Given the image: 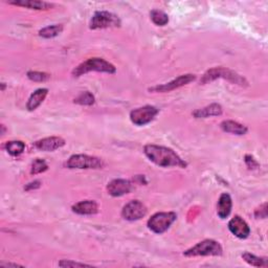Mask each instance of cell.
I'll list each match as a JSON object with an SVG mask.
<instances>
[{
  "label": "cell",
  "mask_w": 268,
  "mask_h": 268,
  "mask_svg": "<svg viewBox=\"0 0 268 268\" xmlns=\"http://www.w3.org/2000/svg\"><path fill=\"white\" fill-rule=\"evenodd\" d=\"M145 155L155 164L162 168L179 167L185 168L188 163L185 162L174 150L157 145H146L143 147Z\"/></svg>",
  "instance_id": "6da1fadb"
},
{
  "label": "cell",
  "mask_w": 268,
  "mask_h": 268,
  "mask_svg": "<svg viewBox=\"0 0 268 268\" xmlns=\"http://www.w3.org/2000/svg\"><path fill=\"white\" fill-rule=\"evenodd\" d=\"M90 71H98V73H106L112 75L117 73V68L110 62L102 58H90L78 65L73 70V76L75 78H79L87 73H90Z\"/></svg>",
  "instance_id": "7a4b0ae2"
},
{
  "label": "cell",
  "mask_w": 268,
  "mask_h": 268,
  "mask_svg": "<svg viewBox=\"0 0 268 268\" xmlns=\"http://www.w3.org/2000/svg\"><path fill=\"white\" fill-rule=\"evenodd\" d=\"M216 79L228 80L232 82V83L240 85V86H247V84H249L245 78H243L239 74H237L236 71L229 68H225V67H214V68L209 69L207 73L202 76L200 83L207 84Z\"/></svg>",
  "instance_id": "3957f363"
},
{
  "label": "cell",
  "mask_w": 268,
  "mask_h": 268,
  "mask_svg": "<svg viewBox=\"0 0 268 268\" xmlns=\"http://www.w3.org/2000/svg\"><path fill=\"white\" fill-rule=\"evenodd\" d=\"M104 161L96 156H89L86 154H75L71 155L65 162V167L68 169L81 170H99L104 167Z\"/></svg>",
  "instance_id": "277c9868"
},
{
  "label": "cell",
  "mask_w": 268,
  "mask_h": 268,
  "mask_svg": "<svg viewBox=\"0 0 268 268\" xmlns=\"http://www.w3.org/2000/svg\"><path fill=\"white\" fill-rule=\"evenodd\" d=\"M223 253L222 246L219 242L205 239L195 246L191 247L188 251H185L183 255L185 257H207V256H221Z\"/></svg>",
  "instance_id": "5b68a950"
},
{
  "label": "cell",
  "mask_w": 268,
  "mask_h": 268,
  "mask_svg": "<svg viewBox=\"0 0 268 268\" xmlns=\"http://www.w3.org/2000/svg\"><path fill=\"white\" fill-rule=\"evenodd\" d=\"M177 215L174 212H160L154 214L152 217L148 220V228L150 231L155 234H163L164 232H167L170 226L176 221Z\"/></svg>",
  "instance_id": "8992f818"
},
{
  "label": "cell",
  "mask_w": 268,
  "mask_h": 268,
  "mask_svg": "<svg viewBox=\"0 0 268 268\" xmlns=\"http://www.w3.org/2000/svg\"><path fill=\"white\" fill-rule=\"evenodd\" d=\"M121 19L110 12L100 11L96 12L92 16L89 27L90 29H102L109 27H119L121 26Z\"/></svg>",
  "instance_id": "52a82bcc"
},
{
  "label": "cell",
  "mask_w": 268,
  "mask_h": 268,
  "mask_svg": "<svg viewBox=\"0 0 268 268\" xmlns=\"http://www.w3.org/2000/svg\"><path fill=\"white\" fill-rule=\"evenodd\" d=\"M159 113V110L154 106H143L134 109L130 112V120L136 126H145L151 123Z\"/></svg>",
  "instance_id": "ba28073f"
},
{
  "label": "cell",
  "mask_w": 268,
  "mask_h": 268,
  "mask_svg": "<svg viewBox=\"0 0 268 268\" xmlns=\"http://www.w3.org/2000/svg\"><path fill=\"white\" fill-rule=\"evenodd\" d=\"M148 210L139 200H131L122 210V217L128 221H136L145 217Z\"/></svg>",
  "instance_id": "9c48e42d"
},
{
  "label": "cell",
  "mask_w": 268,
  "mask_h": 268,
  "mask_svg": "<svg viewBox=\"0 0 268 268\" xmlns=\"http://www.w3.org/2000/svg\"><path fill=\"white\" fill-rule=\"evenodd\" d=\"M195 79H196V76L192 75V74L182 75L176 79H174L173 81L169 82V83L149 88V91H152V92H170L172 90H175V89L182 87L184 85H188L189 83H191V82L195 81Z\"/></svg>",
  "instance_id": "30bf717a"
},
{
  "label": "cell",
  "mask_w": 268,
  "mask_h": 268,
  "mask_svg": "<svg viewBox=\"0 0 268 268\" xmlns=\"http://www.w3.org/2000/svg\"><path fill=\"white\" fill-rule=\"evenodd\" d=\"M229 230L239 239H246L251 235V229L249 224L240 216H235L229 222Z\"/></svg>",
  "instance_id": "8fae6325"
},
{
  "label": "cell",
  "mask_w": 268,
  "mask_h": 268,
  "mask_svg": "<svg viewBox=\"0 0 268 268\" xmlns=\"http://www.w3.org/2000/svg\"><path fill=\"white\" fill-rule=\"evenodd\" d=\"M132 189V183L126 179H113L107 184V191L113 197H121L129 194Z\"/></svg>",
  "instance_id": "7c38bea8"
},
{
  "label": "cell",
  "mask_w": 268,
  "mask_h": 268,
  "mask_svg": "<svg viewBox=\"0 0 268 268\" xmlns=\"http://www.w3.org/2000/svg\"><path fill=\"white\" fill-rule=\"evenodd\" d=\"M65 145V140L59 136L45 137L34 142V147L40 151L53 152L58 150Z\"/></svg>",
  "instance_id": "4fadbf2b"
},
{
  "label": "cell",
  "mask_w": 268,
  "mask_h": 268,
  "mask_svg": "<svg viewBox=\"0 0 268 268\" xmlns=\"http://www.w3.org/2000/svg\"><path fill=\"white\" fill-rule=\"evenodd\" d=\"M71 210L78 215H95L99 212V205L95 200H83L73 205Z\"/></svg>",
  "instance_id": "5bb4252c"
},
{
  "label": "cell",
  "mask_w": 268,
  "mask_h": 268,
  "mask_svg": "<svg viewBox=\"0 0 268 268\" xmlns=\"http://www.w3.org/2000/svg\"><path fill=\"white\" fill-rule=\"evenodd\" d=\"M232 208H233L232 197L228 193H223L220 196L217 204V214L219 216V218L221 219L228 218L232 213Z\"/></svg>",
  "instance_id": "9a60e30c"
},
{
  "label": "cell",
  "mask_w": 268,
  "mask_h": 268,
  "mask_svg": "<svg viewBox=\"0 0 268 268\" xmlns=\"http://www.w3.org/2000/svg\"><path fill=\"white\" fill-rule=\"evenodd\" d=\"M48 94V89L46 88H39L37 90H35L32 95H30L27 104H26V108L29 111H34L36 110L41 104H42L43 101L45 100L46 96Z\"/></svg>",
  "instance_id": "2e32d148"
},
{
  "label": "cell",
  "mask_w": 268,
  "mask_h": 268,
  "mask_svg": "<svg viewBox=\"0 0 268 268\" xmlns=\"http://www.w3.org/2000/svg\"><path fill=\"white\" fill-rule=\"evenodd\" d=\"M8 3L29 9H37V11H41V9L45 11V9H49L54 6L53 3L46 1H38V0H19V1H9Z\"/></svg>",
  "instance_id": "e0dca14e"
},
{
  "label": "cell",
  "mask_w": 268,
  "mask_h": 268,
  "mask_svg": "<svg viewBox=\"0 0 268 268\" xmlns=\"http://www.w3.org/2000/svg\"><path fill=\"white\" fill-rule=\"evenodd\" d=\"M222 107L219 104H211L202 109H197L193 112V116L196 119H207L211 117H218L222 115Z\"/></svg>",
  "instance_id": "ac0fdd59"
},
{
  "label": "cell",
  "mask_w": 268,
  "mask_h": 268,
  "mask_svg": "<svg viewBox=\"0 0 268 268\" xmlns=\"http://www.w3.org/2000/svg\"><path fill=\"white\" fill-rule=\"evenodd\" d=\"M221 129L226 133H232L235 135H245L249 131L246 126L235 121H223L220 125Z\"/></svg>",
  "instance_id": "d6986e66"
},
{
  "label": "cell",
  "mask_w": 268,
  "mask_h": 268,
  "mask_svg": "<svg viewBox=\"0 0 268 268\" xmlns=\"http://www.w3.org/2000/svg\"><path fill=\"white\" fill-rule=\"evenodd\" d=\"M4 148L9 155L18 156L23 153L25 149V143L21 140H11L5 142Z\"/></svg>",
  "instance_id": "ffe728a7"
},
{
  "label": "cell",
  "mask_w": 268,
  "mask_h": 268,
  "mask_svg": "<svg viewBox=\"0 0 268 268\" xmlns=\"http://www.w3.org/2000/svg\"><path fill=\"white\" fill-rule=\"evenodd\" d=\"M62 30H63V25L62 24H55V25H49L46 26L42 29L39 30V36L45 38V39H50L57 37L58 35H60L62 33Z\"/></svg>",
  "instance_id": "44dd1931"
},
{
  "label": "cell",
  "mask_w": 268,
  "mask_h": 268,
  "mask_svg": "<svg viewBox=\"0 0 268 268\" xmlns=\"http://www.w3.org/2000/svg\"><path fill=\"white\" fill-rule=\"evenodd\" d=\"M242 258L243 260L249 263L250 265L252 266H255V267H267V259L266 258H260V257H257L251 253H244L242 255Z\"/></svg>",
  "instance_id": "7402d4cb"
},
{
  "label": "cell",
  "mask_w": 268,
  "mask_h": 268,
  "mask_svg": "<svg viewBox=\"0 0 268 268\" xmlns=\"http://www.w3.org/2000/svg\"><path fill=\"white\" fill-rule=\"evenodd\" d=\"M150 17L154 24H156L158 26H163L169 22V16L159 9H152L150 12Z\"/></svg>",
  "instance_id": "603a6c76"
},
{
  "label": "cell",
  "mask_w": 268,
  "mask_h": 268,
  "mask_svg": "<svg viewBox=\"0 0 268 268\" xmlns=\"http://www.w3.org/2000/svg\"><path fill=\"white\" fill-rule=\"evenodd\" d=\"M76 104L79 105H84V106H91L92 104H95V97L89 91H84L80 94L74 101Z\"/></svg>",
  "instance_id": "cb8c5ba5"
},
{
  "label": "cell",
  "mask_w": 268,
  "mask_h": 268,
  "mask_svg": "<svg viewBox=\"0 0 268 268\" xmlns=\"http://www.w3.org/2000/svg\"><path fill=\"white\" fill-rule=\"evenodd\" d=\"M47 169H48V166H47L46 161L43 159L37 158L32 163V170H30V173H32L33 175H36V174L45 172Z\"/></svg>",
  "instance_id": "d4e9b609"
},
{
  "label": "cell",
  "mask_w": 268,
  "mask_h": 268,
  "mask_svg": "<svg viewBox=\"0 0 268 268\" xmlns=\"http://www.w3.org/2000/svg\"><path fill=\"white\" fill-rule=\"evenodd\" d=\"M26 76L30 81L34 82H45L50 78L48 74L41 73V71H28Z\"/></svg>",
  "instance_id": "484cf974"
},
{
  "label": "cell",
  "mask_w": 268,
  "mask_h": 268,
  "mask_svg": "<svg viewBox=\"0 0 268 268\" xmlns=\"http://www.w3.org/2000/svg\"><path fill=\"white\" fill-rule=\"evenodd\" d=\"M60 267H84V266H90L88 264L84 263H78L74 261H69V260H62L59 263Z\"/></svg>",
  "instance_id": "4316f807"
},
{
  "label": "cell",
  "mask_w": 268,
  "mask_h": 268,
  "mask_svg": "<svg viewBox=\"0 0 268 268\" xmlns=\"http://www.w3.org/2000/svg\"><path fill=\"white\" fill-rule=\"evenodd\" d=\"M256 217L257 218H266L267 217V203H263L261 207L256 211Z\"/></svg>",
  "instance_id": "83f0119b"
},
{
  "label": "cell",
  "mask_w": 268,
  "mask_h": 268,
  "mask_svg": "<svg viewBox=\"0 0 268 268\" xmlns=\"http://www.w3.org/2000/svg\"><path fill=\"white\" fill-rule=\"evenodd\" d=\"M245 162L247 164V167H249L250 169H256V168L259 167V163H258L257 160L251 155L245 156Z\"/></svg>",
  "instance_id": "f1b7e54d"
},
{
  "label": "cell",
  "mask_w": 268,
  "mask_h": 268,
  "mask_svg": "<svg viewBox=\"0 0 268 268\" xmlns=\"http://www.w3.org/2000/svg\"><path fill=\"white\" fill-rule=\"evenodd\" d=\"M41 187V181L40 180H34L32 182H29L25 185L24 190L25 191H33V190H37Z\"/></svg>",
  "instance_id": "f546056e"
},
{
  "label": "cell",
  "mask_w": 268,
  "mask_h": 268,
  "mask_svg": "<svg viewBox=\"0 0 268 268\" xmlns=\"http://www.w3.org/2000/svg\"><path fill=\"white\" fill-rule=\"evenodd\" d=\"M0 266H1V267H8V266L20 267V266H21V265H18V264H12V263H1V264H0Z\"/></svg>",
  "instance_id": "4dcf8cb0"
}]
</instances>
